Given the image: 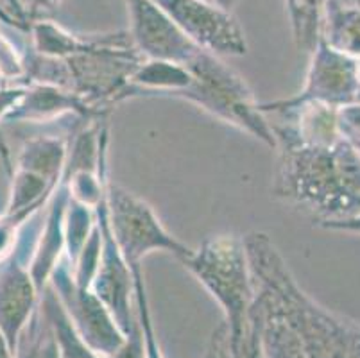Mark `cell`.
<instances>
[{
	"instance_id": "obj_1",
	"label": "cell",
	"mask_w": 360,
	"mask_h": 358,
	"mask_svg": "<svg viewBox=\"0 0 360 358\" xmlns=\"http://www.w3.org/2000/svg\"><path fill=\"white\" fill-rule=\"evenodd\" d=\"M273 115L274 196L316 224L360 215V154L340 129L339 108L307 103Z\"/></svg>"
},
{
	"instance_id": "obj_2",
	"label": "cell",
	"mask_w": 360,
	"mask_h": 358,
	"mask_svg": "<svg viewBox=\"0 0 360 358\" xmlns=\"http://www.w3.org/2000/svg\"><path fill=\"white\" fill-rule=\"evenodd\" d=\"M253 272L262 358H360V326L321 307L297 285L269 235L244 236Z\"/></svg>"
},
{
	"instance_id": "obj_3",
	"label": "cell",
	"mask_w": 360,
	"mask_h": 358,
	"mask_svg": "<svg viewBox=\"0 0 360 358\" xmlns=\"http://www.w3.org/2000/svg\"><path fill=\"white\" fill-rule=\"evenodd\" d=\"M142 61L127 31L75 34L70 54L61 59L36 54L31 47L24 51V84H56L110 113Z\"/></svg>"
},
{
	"instance_id": "obj_4",
	"label": "cell",
	"mask_w": 360,
	"mask_h": 358,
	"mask_svg": "<svg viewBox=\"0 0 360 358\" xmlns=\"http://www.w3.org/2000/svg\"><path fill=\"white\" fill-rule=\"evenodd\" d=\"M179 264L194 276L224 312L230 344L237 346L250 326L257 298L245 242L237 235L208 236Z\"/></svg>"
},
{
	"instance_id": "obj_5",
	"label": "cell",
	"mask_w": 360,
	"mask_h": 358,
	"mask_svg": "<svg viewBox=\"0 0 360 358\" xmlns=\"http://www.w3.org/2000/svg\"><path fill=\"white\" fill-rule=\"evenodd\" d=\"M185 67L192 74V83L172 98L194 104L221 122L237 127L274 149L276 142L269 118L262 113L251 88L230 65L212 52L199 51Z\"/></svg>"
},
{
	"instance_id": "obj_6",
	"label": "cell",
	"mask_w": 360,
	"mask_h": 358,
	"mask_svg": "<svg viewBox=\"0 0 360 358\" xmlns=\"http://www.w3.org/2000/svg\"><path fill=\"white\" fill-rule=\"evenodd\" d=\"M106 208L113 238L129 267L142 265L146 256L158 251L169 252L178 262L192 252L163 226L149 203L113 181L106 185Z\"/></svg>"
},
{
	"instance_id": "obj_7",
	"label": "cell",
	"mask_w": 360,
	"mask_h": 358,
	"mask_svg": "<svg viewBox=\"0 0 360 358\" xmlns=\"http://www.w3.org/2000/svg\"><path fill=\"white\" fill-rule=\"evenodd\" d=\"M310 58L305 87L300 94L273 103H260L264 115L283 108L319 103L332 108H342L356 103L360 94V61L333 51L321 39Z\"/></svg>"
},
{
	"instance_id": "obj_8",
	"label": "cell",
	"mask_w": 360,
	"mask_h": 358,
	"mask_svg": "<svg viewBox=\"0 0 360 358\" xmlns=\"http://www.w3.org/2000/svg\"><path fill=\"white\" fill-rule=\"evenodd\" d=\"M49 285L63 305V310L67 312L68 319L81 340L101 358L113 354L126 343V335L119 328L106 305L97 298L96 292L91 288L79 287L72 280L67 256H63L58 267L54 269Z\"/></svg>"
},
{
	"instance_id": "obj_9",
	"label": "cell",
	"mask_w": 360,
	"mask_h": 358,
	"mask_svg": "<svg viewBox=\"0 0 360 358\" xmlns=\"http://www.w3.org/2000/svg\"><path fill=\"white\" fill-rule=\"evenodd\" d=\"M169 16L186 38L215 56H244V29L230 9L208 0H150Z\"/></svg>"
},
{
	"instance_id": "obj_10",
	"label": "cell",
	"mask_w": 360,
	"mask_h": 358,
	"mask_svg": "<svg viewBox=\"0 0 360 358\" xmlns=\"http://www.w3.org/2000/svg\"><path fill=\"white\" fill-rule=\"evenodd\" d=\"M97 226L101 229V258L96 278L91 281V290L106 305L111 315L115 317L117 324L124 335H131L139 330V315H136L135 285L127 262L117 245L113 233H111L110 219H108L106 193L96 208Z\"/></svg>"
},
{
	"instance_id": "obj_11",
	"label": "cell",
	"mask_w": 360,
	"mask_h": 358,
	"mask_svg": "<svg viewBox=\"0 0 360 358\" xmlns=\"http://www.w3.org/2000/svg\"><path fill=\"white\" fill-rule=\"evenodd\" d=\"M129 36L143 59H162L185 67L199 54L194 41L150 0H126Z\"/></svg>"
},
{
	"instance_id": "obj_12",
	"label": "cell",
	"mask_w": 360,
	"mask_h": 358,
	"mask_svg": "<svg viewBox=\"0 0 360 358\" xmlns=\"http://www.w3.org/2000/svg\"><path fill=\"white\" fill-rule=\"evenodd\" d=\"M40 295L27 264L16 251L0 264V333L13 353L22 330L40 303Z\"/></svg>"
},
{
	"instance_id": "obj_13",
	"label": "cell",
	"mask_w": 360,
	"mask_h": 358,
	"mask_svg": "<svg viewBox=\"0 0 360 358\" xmlns=\"http://www.w3.org/2000/svg\"><path fill=\"white\" fill-rule=\"evenodd\" d=\"M63 115H74L83 122H94V120H106L108 111L90 106L79 95L56 84L29 83L24 97L8 115L6 122L44 124L61 118Z\"/></svg>"
},
{
	"instance_id": "obj_14",
	"label": "cell",
	"mask_w": 360,
	"mask_h": 358,
	"mask_svg": "<svg viewBox=\"0 0 360 358\" xmlns=\"http://www.w3.org/2000/svg\"><path fill=\"white\" fill-rule=\"evenodd\" d=\"M68 197H70L68 185L65 177H61L60 185L45 206L47 212H45L44 226L32 249L31 260L27 262L29 272L40 292L47 287L51 274L65 256V213H67Z\"/></svg>"
},
{
	"instance_id": "obj_15",
	"label": "cell",
	"mask_w": 360,
	"mask_h": 358,
	"mask_svg": "<svg viewBox=\"0 0 360 358\" xmlns=\"http://www.w3.org/2000/svg\"><path fill=\"white\" fill-rule=\"evenodd\" d=\"M192 74L188 68L162 59H143L129 79L120 103L135 97H172L191 87Z\"/></svg>"
},
{
	"instance_id": "obj_16",
	"label": "cell",
	"mask_w": 360,
	"mask_h": 358,
	"mask_svg": "<svg viewBox=\"0 0 360 358\" xmlns=\"http://www.w3.org/2000/svg\"><path fill=\"white\" fill-rule=\"evenodd\" d=\"M321 39L333 51L360 61V6L328 0L323 15Z\"/></svg>"
},
{
	"instance_id": "obj_17",
	"label": "cell",
	"mask_w": 360,
	"mask_h": 358,
	"mask_svg": "<svg viewBox=\"0 0 360 358\" xmlns=\"http://www.w3.org/2000/svg\"><path fill=\"white\" fill-rule=\"evenodd\" d=\"M68 143L60 136H32L22 146L13 162V169H24L45 177L52 183H60L67 165Z\"/></svg>"
},
{
	"instance_id": "obj_18",
	"label": "cell",
	"mask_w": 360,
	"mask_h": 358,
	"mask_svg": "<svg viewBox=\"0 0 360 358\" xmlns=\"http://www.w3.org/2000/svg\"><path fill=\"white\" fill-rule=\"evenodd\" d=\"M328 0H285L290 31L296 49L310 56L321 41L323 15Z\"/></svg>"
},
{
	"instance_id": "obj_19",
	"label": "cell",
	"mask_w": 360,
	"mask_h": 358,
	"mask_svg": "<svg viewBox=\"0 0 360 358\" xmlns=\"http://www.w3.org/2000/svg\"><path fill=\"white\" fill-rule=\"evenodd\" d=\"M13 354L15 358H61L60 343L41 301L22 330Z\"/></svg>"
},
{
	"instance_id": "obj_20",
	"label": "cell",
	"mask_w": 360,
	"mask_h": 358,
	"mask_svg": "<svg viewBox=\"0 0 360 358\" xmlns=\"http://www.w3.org/2000/svg\"><path fill=\"white\" fill-rule=\"evenodd\" d=\"M40 301L41 307L45 308L47 315L51 317L52 326H54L56 337H58V343H60L61 358H101L96 351L90 350L81 340V337L74 330L70 319H68L67 312L63 310V305L60 303L51 285L44 288Z\"/></svg>"
},
{
	"instance_id": "obj_21",
	"label": "cell",
	"mask_w": 360,
	"mask_h": 358,
	"mask_svg": "<svg viewBox=\"0 0 360 358\" xmlns=\"http://www.w3.org/2000/svg\"><path fill=\"white\" fill-rule=\"evenodd\" d=\"M202 358H262L260 328H258V317L253 308H251L250 326L237 346L230 344L228 326L222 323L212 335L208 350Z\"/></svg>"
},
{
	"instance_id": "obj_22",
	"label": "cell",
	"mask_w": 360,
	"mask_h": 358,
	"mask_svg": "<svg viewBox=\"0 0 360 358\" xmlns=\"http://www.w3.org/2000/svg\"><path fill=\"white\" fill-rule=\"evenodd\" d=\"M96 224V210L68 197L67 213H65V256H67L68 264L77 258Z\"/></svg>"
},
{
	"instance_id": "obj_23",
	"label": "cell",
	"mask_w": 360,
	"mask_h": 358,
	"mask_svg": "<svg viewBox=\"0 0 360 358\" xmlns=\"http://www.w3.org/2000/svg\"><path fill=\"white\" fill-rule=\"evenodd\" d=\"M63 0H2L0 22L29 31L32 22L47 18Z\"/></svg>"
},
{
	"instance_id": "obj_24",
	"label": "cell",
	"mask_w": 360,
	"mask_h": 358,
	"mask_svg": "<svg viewBox=\"0 0 360 358\" xmlns=\"http://www.w3.org/2000/svg\"><path fill=\"white\" fill-rule=\"evenodd\" d=\"M20 229L22 226L11 217L0 213V264L16 251V245L20 242Z\"/></svg>"
},
{
	"instance_id": "obj_25",
	"label": "cell",
	"mask_w": 360,
	"mask_h": 358,
	"mask_svg": "<svg viewBox=\"0 0 360 358\" xmlns=\"http://www.w3.org/2000/svg\"><path fill=\"white\" fill-rule=\"evenodd\" d=\"M27 84H11L2 83L0 84V120H6L8 115L20 103L24 97Z\"/></svg>"
},
{
	"instance_id": "obj_26",
	"label": "cell",
	"mask_w": 360,
	"mask_h": 358,
	"mask_svg": "<svg viewBox=\"0 0 360 358\" xmlns=\"http://www.w3.org/2000/svg\"><path fill=\"white\" fill-rule=\"evenodd\" d=\"M104 358H146V351H143V337L142 330H135L131 335L126 337V343L119 347L113 354Z\"/></svg>"
},
{
	"instance_id": "obj_27",
	"label": "cell",
	"mask_w": 360,
	"mask_h": 358,
	"mask_svg": "<svg viewBox=\"0 0 360 358\" xmlns=\"http://www.w3.org/2000/svg\"><path fill=\"white\" fill-rule=\"evenodd\" d=\"M339 124L342 129L360 134V103H352L339 108Z\"/></svg>"
},
{
	"instance_id": "obj_28",
	"label": "cell",
	"mask_w": 360,
	"mask_h": 358,
	"mask_svg": "<svg viewBox=\"0 0 360 358\" xmlns=\"http://www.w3.org/2000/svg\"><path fill=\"white\" fill-rule=\"evenodd\" d=\"M0 162H2V165H4L6 172L11 176V172H13V156H11V151H9L8 142H6L4 134H2V131H0Z\"/></svg>"
},
{
	"instance_id": "obj_29",
	"label": "cell",
	"mask_w": 360,
	"mask_h": 358,
	"mask_svg": "<svg viewBox=\"0 0 360 358\" xmlns=\"http://www.w3.org/2000/svg\"><path fill=\"white\" fill-rule=\"evenodd\" d=\"M0 358H15L13 351L9 350L8 343H6L4 337H2V333H0Z\"/></svg>"
},
{
	"instance_id": "obj_30",
	"label": "cell",
	"mask_w": 360,
	"mask_h": 358,
	"mask_svg": "<svg viewBox=\"0 0 360 358\" xmlns=\"http://www.w3.org/2000/svg\"><path fill=\"white\" fill-rule=\"evenodd\" d=\"M340 129H342V127H340ZM342 133H345L346 136L349 138V142H352L353 146H355V149L359 151V154H360V134L359 133H353V131H348V129H342Z\"/></svg>"
},
{
	"instance_id": "obj_31",
	"label": "cell",
	"mask_w": 360,
	"mask_h": 358,
	"mask_svg": "<svg viewBox=\"0 0 360 358\" xmlns=\"http://www.w3.org/2000/svg\"><path fill=\"white\" fill-rule=\"evenodd\" d=\"M235 2H237V0H217V4L222 6V8H226V9H230V6L235 4Z\"/></svg>"
},
{
	"instance_id": "obj_32",
	"label": "cell",
	"mask_w": 360,
	"mask_h": 358,
	"mask_svg": "<svg viewBox=\"0 0 360 358\" xmlns=\"http://www.w3.org/2000/svg\"><path fill=\"white\" fill-rule=\"evenodd\" d=\"M208 2H214V4H217V0H208Z\"/></svg>"
},
{
	"instance_id": "obj_33",
	"label": "cell",
	"mask_w": 360,
	"mask_h": 358,
	"mask_svg": "<svg viewBox=\"0 0 360 358\" xmlns=\"http://www.w3.org/2000/svg\"><path fill=\"white\" fill-rule=\"evenodd\" d=\"M356 103H360V94H359V97H356Z\"/></svg>"
},
{
	"instance_id": "obj_34",
	"label": "cell",
	"mask_w": 360,
	"mask_h": 358,
	"mask_svg": "<svg viewBox=\"0 0 360 358\" xmlns=\"http://www.w3.org/2000/svg\"><path fill=\"white\" fill-rule=\"evenodd\" d=\"M356 2H359V6H360V0H356Z\"/></svg>"
}]
</instances>
